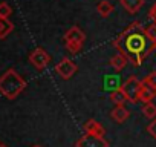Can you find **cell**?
<instances>
[{
  "label": "cell",
  "mask_w": 156,
  "mask_h": 147,
  "mask_svg": "<svg viewBox=\"0 0 156 147\" xmlns=\"http://www.w3.org/2000/svg\"><path fill=\"white\" fill-rule=\"evenodd\" d=\"M145 81H148L150 84H153V86H156V70H153V72H150L148 75L144 78Z\"/></svg>",
  "instance_id": "cell-20"
},
{
  "label": "cell",
  "mask_w": 156,
  "mask_h": 147,
  "mask_svg": "<svg viewBox=\"0 0 156 147\" xmlns=\"http://www.w3.org/2000/svg\"><path fill=\"white\" fill-rule=\"evenodd\" d=\"M144 32H145V35H147V38L154 45L156 43V23H153V25H148L145 29H144Z\"/></svg>",
  "instance_id": "cell-17"
},
{
  "label": "cell",
  "mask_w": 156,
  "mask_h": 147,
  "mask_svg": "<svg viewBox=\"0 0 156 147\" xmlns=\"http://www.w3.org/2000/svg\"><path fill=\"white\" fill-rule=\"evenodd\" d=\"M130 112L124 107V106H115L110 112V117L116 121V123H124L127 118H129Z\"/></svg>",
  "instance_id": "cell-12"
},
{
  "label": "cell",
  "mask_w": 156,
  "mask_h": 147,
  "mask_svg": "<svg viewBox=\"0 0 156 147\" xmlns=\"http://www.w3.org/2000/svg\"><path fill=\"white\" fill-rule=\"evenodd\" d=\"M119 2L124 6V9L130 14H136L144 5V0H119Z\"/></svg>",
  "instance_id": "cell-10"
},
{
  "label": "cell",
  "mask_w": 156,
  "mask_h": 147,
  "mask_svg": "<svg viewBox=\"0 0 156 147\" xmlns=\"http://www.w3.org/2000/svg\"><path fill=\"white\" fill-rule=\"evenodd\" d=\"M97 11L101 17H109L112 13H113V5L107 0H101V2L97 5Z\"/></svg>",
  "instance_id": "cell-14"
},
{
  "label": "cell",
  "mask_w": 156,
  "mask_h": 147,
  "mask_svg": "<svg viewBox=\"0 0 156 147\" xmlns=\"http://www.w3.org/2000/svg\"><path fill=\"white\" fill-rule=\"evenodd\" d=\"M0 147H8V145H5V144H0Z\"/></svg>",
  "instance_id": "cell-23"
},
{
  "label": "cell",
  "mask_w": 156,
  "mask_h": 147,
  "mask_svg": "<svg viewBox=\"0 0 156 147\" xmlns=\"http://www.w3.org/2000/svg\"><path fill=\"white\" fill-rule=\"evenodd\" d=\"M83 130L84 133H90V135H101L104 136V127L97 121V120H87L84 124H83Z\"/></svg>",
  "instance_id": "cell-9"
},
{
  "label": "cell",
  "mask_w": 156,
  "mask_h": 147,
  "mask_svg": "<svg viewBox=\"0 0 156 147\" xmlns=\"http://www.w3.org/2000/svg\"><path fill=\"white\" fill-rule=\"evenodd\" d=\"M144 29L145 28L141 25V22H133L113 40V46L116 48V51L124 54L129 63L133 66H141L142 60L151 51H154V45L147 46V41L150 40L147 38Z\"/></svg>",
  "instance_id": "cell-1"
},
{
  "label": "cell",
  "mask_w": 156,
  "mask_h": 147,
  "mask_svg": "<svg viewBox=\"0 0 156 147\" xmlns=\"http://www.w3.org/2000/svg\"><path fill=\"white\" fill-rule=\"evenodd\" d=\"M11 14H12V8L6 2L0 3V19H9Z\"/></svg>",
  "instance_id": "cell-18"
},
{
  "label": "cell",
  "mask_w": 156,
  "mask_h": 147,
  "mask_svg": "<svg viewBox=\"0 0 156 147\" xmlns=\"http://www.w3.org/2000/svg\"><path fill=\"white\" fill-rule=\"evenodd\" d=\"M142 115L148 120H153L156 118V106L150 101V103H144V107H142Z\"/></svg>",
  "instance_id": "cell-16"
},
{
  "label": "cell",
  "mask_w": 156,
  "mask_h": 147,
  "mask_svg": "<svg viewBox=\"0 0 156 147\" xmlns=\"http://www.w3.org/2000/svg\"><path fill=\"white\" fill-rule=\"evenodd\" d=\"M127 63H129V60L126 58V55L124 54H121V52H116L112 58H110V66L115 69V70H122L126 66H127Z\"/></svg>",
  "instance_id": "cell-11"
},
{
  "label": "cell",
  "mask_w": 156,
  "mask_h": 147,
  "mask_svg": "<svg viewBox=\"0 0 156 147\" xmlns=\"http://www.w3.org/2000/svg\"><path fill=\"white\" fill-rule=\"evenodd\" d=\"M154 97H156V86H153L148 81L142 80V86H141V92H139V101L150 103Z\"/></svg>",
  "instance_id": "cell-8"
},
{
  "label": "cell",
  "mask_w": 156,
  "mask_h": 147,
  "mask_svg": "<svg viewBox=\"0 0 156 147\" xmlns=\"http://www.w3.org/2000/svg\"><path fill=\"white\" fill-rule=\"evenodd\" d=\"M141 86H142V81L138 80L136 77H129L124 84L121 86L126 97H127V101L130 104H135L139 101V92H141Z\"/></svg>",
  "instance_id": "cell-4"
},
{
  "label": "cell",
  "mask_w": 156,
  "mask_h": 147,
  "mask_svg": "<svg viewBox=\"0 0 156 147\" xmlns=\"http://www.w3.org/2000/svg\"><path fill=\"white\" fill-rule=\"evenodd\" d=\"M75 147H109V142L101 135H90L84 133L75 142Z\"/></svg>",
  "instance_id": "cell-7"
},
{
  "label": "cell",
  "mask_w": 156,
  "mask_h": 147,
  "mask_svg": "<svg viewBox=\"0 0 156 147\" xmlns=\"http://www.w3.org/2000/svg\"><path fill=\"white\" fill-rule=\"evenodd\" d=\"M51 61V55L43 49V48H37L29 54V63L37 69V70H43Z\"/></svg>",
  "instance_id": "cell-6"
},
{
  "label": "cell",
  "mask_w": 156,
  "mask_h": 147,
  "mask_svg": "<svg viewBox=\"0 0 156 147\" xmlns=\"http://www.w3.org/2000/svg\"><path fill=\"white\" fill-rule=\"evenodd\" d=\"M26 88V81L16 69H8L0 77V94L8 100H16Z\"/></svg>",
  "instance_id": "cell-2"
},
{
  "label": "cell",
  "mask_w": 156,
  "mask_h": 147,
  "mask_svg": "<svg viewBox=\"0 0 156 147\" xmlns=\"http://www.w3.org/2000/svg\"><path fill=\"white\" fill-rule=\"evenodd\" d=\"M76 69H78V67H76L75 61H72V60L67 58V57L61 58L60 63H57V66H55V72L58 74V75H60L63 80H69V78H72V77L75 75Z\"/></svg>",
  "instance_id": "cell-5"
},
{
  "label": "cell",
  "mask_w": 156,
  "mask_h": 147,
  "mask_svg": "<svg viewBox=\"0 0 156 147\" xmlns=\"http://www.w3.org/2000/svg\"><path fill=\"white\" fill-rule=\"evenodd\" d=\"M147 132L150 133V136H151V138H154V139H156V118H153V121L147 126Z\"/></svg>",
  "instance_id": "cell-19"
},
{
  "label": "cell",
  "mask_w": 156,
  "mask_h": 147,
  "mask_svg": "<svg viewBox=\"0 0 156 147\" xmlns=\"http://www.w3.org/2000/svg\"><path fill=\"white\" fill-rule=\"evenodd\" d=\"M154 51H156V43H154Z\"/></svg>",
  "instance_id": "cell-24"
},
{
  "label": "cell",
  "mask_w": 156,
  "mask_h": 147,
  "mask_svg": "<svg viewBox=\"0 0 156 147\" xmlns=\"http://www.w3.org/2000/svg\"><path fill=\"white\" fill-rule=\"evenodd\" d=\"M63 38H64V45H66L67 51L72 54H78L86 41V34L78 26H72L64 32Z\"/></svg>",
  "instance_id": "cell-3"
},
{
  "label": "cell",
  "mask_w": 156,
  "mask_h": 147,
  "mask_svg": "<svg viewBox=\"0 0 156 147\" xmlns=\"http://www.w3.org/2000/svg\"><path fill=\"white\" fill-rule=\"evenodd\" d=\"M14 29V25L8 19H0V38L8 37Z\"/></svg>",
  "instance_id": "cell-15"
},
{
  "label": "cell",
  "mask_w": 156,
  "mask_h": 147,
  "mask_svg": "<svg viewBox=\"0 0 156 147\" xmlns=\"http://www.w3.org/2000/svg\"><path fill=\"white\" fill-rule=\"evenodd\" d=\"M109 97H110V100H112L116 106H124V103L127 101V97H126L122 88H119V89H113V91L110 92Z\"/></svg>",
  "instance_id": "cell-13"
},
{
  "label": "cell",
  "mask_w": 156,
  "mask_h": 147,
  "mask_svg": "<svg viewBox=\"0 0 156 147\" xmlns=\"http://www.w3.org/2000/svg\"><path fill=\"white\" fill-rule=\"evenodd\" d=\"M32 147H43V145H38V144H35V145H32Z\"/></svg>",
  "instance_id": "cell-22"
},
{
  "label": "cell",
  "mask_w": 156,
  "mask_h": 147,
  "mask_svg": "<svg viewBox=\"0 0 156 147\" xmlns=\"http://www.w3.org/2000/svg\"><path fill=\"white\" fill-rule=\"evenodd\" d=\"M148 17H150V20H151L153 23H156V2H154L153 6L150 8V11H148Z\"/></svg>",
  "instance_id": "cell-21"
}]
</instances>
